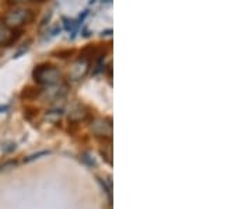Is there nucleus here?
Here are the masks:
<instances>
[{"instance_id": "obj_1", "label": "nucleus", "mask_w": 252, "mask_h": 209, "mask_svg": "<svg viewBox=\"0 0 252 209\" xmlns=\"http://www.w3.org/2000/svg\"><path fill=\"white\" fill-rule=\"evenodd\" d=\"M39 10L34 7H26V6H13L3 16H1V24L11 31H18L32 24L38 17Z\"/></svg>"}, {"instance_id": "obj_2", "label": "nucleus", "mask_w": 252, "mask_h": 209, "mask_svg": "<svg viewBox=\"0 0 252 209\" xmlns=\"http://www.w3.org/2000/svg\"><path fill=\"white\" fill-rule=\"evenodd\" d=\"M32 79L38 86L45 87V86H55L61 83L64 79V74L52 62H41L35 65V68L32 69Z\"/></svg>"}, {"instance_id": "obj_3", "label": "nucleus", "mask_w": 252, "mask_h": 209, "mask_svg": "<svg viewBox=\"0 0 252 209\" xmlns=\"http://www.w3.org/2000/svg\"><path fill=\"white\" fill-rule=\"evenodd\" d=\"M111 51V42L108 44H98V42H90L86 46H83L80 51H77V56L81 61H86L89 64H93L95 61L102 59L105 55Z\"/></svg>"}, {"instance_id": "obj_4", "label": "nucleus", "mask_w": 252, "mask_h": 209, "mask_svg": "<svg viewBox=\"0 0 252 209\" xmlns=\"http://www.w3.org/2000/svg\"><path fill=\"white\" fill-rule=\"evenodd\" d=\"M44 91V87L38 86V84H27L23 90H21V100H35L38 99Z\"/></svg>"}, {"instance_id": "obj_5", "label": "nucleus", "mask_w": 252, "mask_h": 209, "mask_svg": "<svg viewBox=\"0 0 252 209\" xmlns=\"http://www.w3.org/2000/svg\"><path fill=\"white\" fill-rule=\"evenodd\" d=\"M52 55L58 59L67 61V59H73L74 56H77V49L76 48H61V49L55 51Z\"/></svg>"}, {"instance_id": "obj_6", "label": "nucleus", "mask_w": 252, "mask_h": 209, "mask_svg": "<svg viewBox=\"0 0 252 209\" xmlns=\"http://www.w3.org/2000/svg\"><path fill=\"white\" fill-rule=\"evenodd\" d=\"M11 34H13V31L0 23V46H7Z\"/></svg>"}, {"instance_id": "obj_7", "label": "nucleus", "mask_w": 252, "mask_h": 209, "mask_svg": "<svg viewBox=\"0 0 252 209\" xmlns=\"http://www.w3.org/2000/svg\"><path fill=\"white\" fill-rule=\"evenodd\" d=\"M46 0H6V3L9 6H20V4H26V3H44Z\"/></svg>"}]
</instances>
